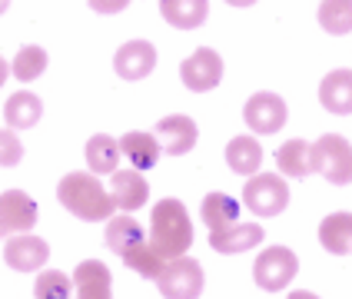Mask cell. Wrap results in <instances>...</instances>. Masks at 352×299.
I'll return each mask as SVG.
<instances>
[{"mask_svg":"<svg viewBox=\"0 0 352 299\" xmlns=\"http://www.w3.org/2000/svg\"><path fill=\"white\" fill-rule=\"evenodd\" d=\"M157 67V47L146 43V40H130L123 43L113 57V70H117L123 80H143L153 74Z\"/></svg>","mask_w":352,"mask_h":299,"instance_id":"7c38bea8","label":"cell"},{"mask_svg":"<svg viewBox=\"0 0 352 299\" xmlns=\"http://www.w3.org/2000/svg\"><path fill=\"white\" fill-rule=\"evenodd\" d=\"M40 117H43V103H40V97L27 93V90H17L3 103V120H7L10 130H30V126L40 123Z\"/></svg>","mask_w":352,"mask_h":299,"instance_id":"ffe728a7","label":"cell"},{"mask_svg":"<svg viewBox=\"0 0 352 299\" xmlns=\"http://www.w3.org/2000/svg\"><path fill=\"white\" fill-rule=\"evenodd\" d=\"M113 279L110 269L100 263V259H83L77 269H74V289L77 299H113Z\"/></svg>","mask_w":352,"mask_h":299,"instance_id":"4fadbf2b","label":"cell"},{"mask_svg":"<svg viewBox=\"0 0 352 299\" xmlns=\"http://www.w3.org/2000/svg\"><path fill=\"white\" fill-rule=\"evenodd\" d=\"M319 23L322 30H329L336 37L352 30V0H326L319 3Z\"/></svg>","mask_w":352,"mask_h":299,"instance_id":"484cf974","label":"cell"},{"mask_svg":"<svg viewBox=\"0 0 352 299\" xmlns=\"http://www.w3.org/2000/svg\"><path fill=\"white\" fill-rule=\"evenodd\" d=\"M179 77H183V83H186L193 93H206V90H213L216 83L223 80V60H219L216 50L199 47L190 60H183Z\"/></svg>","mask_w":352,"mask_h":299,"instance_id":"9c48e42d","label":"cell"},{"mask_svg":"<svg viewBox=\"0 0 352 299\" xmlns=\"http://www.w3.org/2000/svg\"><path fill=\"white\" fill-rule=\"evenodd\" d=\"M120 153L130 159V166L137 170V173H143V170H153L160 159V140L153 137V133H140V130H133V133H123V140H120Z\"/></svg>","mask_w":352,"mask_h":299,"instance_id":"2e32d148","label":"cell"},{"mask_svg":"<svg viewBox=\"0 0 352 299\" xmlns=\"http://www.w3.org/2000/svg\"><path fill=\"white\" fill-rule=\"evenodd\" d=\"M153 137L160 140V150H163V153H170V157H186V153L196 146V140H199V130H196V123L190 117L176 113V117L160 120L157 130H153Z\"/></svg>","mask_w":352,"mask_h":299,"instance_id":"30bf717a","label":"cell"},{"mask_svg":"<svg viewBox=\"0 0 352 299\" xmlns=\"http://www.w3.org/2000/svg\"><path fill=\"white\" fill-rule=\"evenodd\" d=\"M37 226V203L23 190H7L0 193V239L30 233Z\"/></svg>","mask_w":352,"mask_h":299,"instance_id":"ba28073f","label":"cell"},{"mask_svg":"<svg viewBox=\"0 0 352 299\" xmlns=\"http://www.w3.org/2000/svg\"><path fill=\"white\" fill-rule=\"evenodd\" d=\"M243 120H246V126L259 133V137H270L276 130H283V123L289 120V110H286V100L270 93V90H263V93H253V97L246 100V107H243Z\"/></svg>","mask_w":352,"mask_h":299,"instance_id":"52a82bcc","label":"cell"},{"mask_svg":"<svg viewBox=\"0 0 352 299\" xmlns=\"http://www.w3.org/2000/svg\"><path fill=\"white\" fill-rule=\"evenodd\" d=\"M123 263H126V266H133L140 276H146V279H157L160 269L166 266V259L153 250V243H150V239H146V243H140L130 256H123Z\"/></svg>","mask_w":352,"mask_h":299,"instance_id":"83f0119b","label":"cell"},{"mask_svg":"<svg viewBox=\"0 0 352 299\" xmlns=\"http://www.w3.org/2000/svg\"><path fill=\"white\" fill-rule=\"evenodd\" d=\"M296 273H299V259H296V253L286 250V246H270V250H263L259 259H256V266H253L256 286H263L266 293H276V289L289 286Z\"/></svg>","mask_w":352,"mask_h":299,"instance_id":"8992f818","label":"cell"},{"mask_svg":"<svg viewBox=\"0 0 352 299\" xmlns=\"http://www.w3.org/2000/svg\"><path fill=\"white\" fill-rule=\"evenodd\" d=\"M3 80H7V63H3V57H0V87H3Z\"/></svg>","mask_w":352,"mask_h":299,"instance_id":"1f68e13d","label":"cell"},{"mask_svg":"<svg viewBox=\"0 0 352 299\" xmlns=\"http://www.w3.org/2000/svg\"><path fill=\"white\" fill-rule=\"evenodd\" d=\"M286 299H319L316 293H309V289H296V293H289Z\"/></svg>","mask_w":352,"mask_h":299,"instance_id":"4dcf8cb0","label":"cell"},{"mask_svg":"<svg viewBox=\"0 0 352 299\" xmlns=\"http://www.w3.org/2000/svg\"><path fill=\"white\" fill-rule=\"evenodd\" d=\"M319 103L329 113H339V117L352 113V70H333V74H326L322 83H319Z\"/></svg>","mask_w":352,"mask_h":299,"instance_id":"5bb4252c","label":"cell"},{"mask_svg":"<svg viewBox=\"0 0 352 299\" xmlns=\"http://www.w3.org/2000/svg\"><path fill=\"white\" fill-rule=\"evenodd\" d=\"M43 70H47V50L37 47V43L20 47L17 60H14V77H17L20 83H30V80H37Z\"/></svg>","mask_w":352,"mask_h":299,"instance_id":"4316f807","label":"cell"},{"mask_svg":"<svg viewBox=\"0 0 352 299\" xmlns=\"http://www.w3.org/2000/svg\"><path fill=\"white\" fill-rule=\"evenodd\" d=\"M203 223L219 233V230H230L239 223V203L233 197H226V193H210V197L203 199Z\"/></svg>","mask_w":352,"mask_h":299,"instance_id":"d4e9b609","label":"cell"},{"mask_svg":"<svg viewBox=\"0 0 352 299\" xmlns=\"http://www.w3.org/2000/svg\"><path fill=\"white\" fill-rule=\"evenodd\" d=\"M160 14L166 17L170 27L196 30V27H203V20L210 17V3L206 0H160Z\"/></svg>","mask_w":352,"mask_h":299,"instance_id":"d6986e66","label":"cell"},{"mask_svg":"<svg viewBox=\"0 0 352 299\" xmlns=\"http://www.w3.org/2000/svg\"><path fill=\"white\" fill-rule=\"evenodd\" d=\"M117 163H120V140L107 137V133H97L90 137L87 143V166L94 177H113L117 173Z\"/></svg>","mask_w":352,"mask_h":299,"instance_id":"7402d4cb","label":"cell"},{"mask_svg":"<svg viewBox=\"0 0 352 299\" xmlns=\"http://www.w3.org/2000/svg\"><path fill=\"white\" fill-rule=\"evenodd\" d=\"M313 170L322 173L333 186H346L352 183V146L346 137L339 133H326L319 137L313 146Z\"/></svg>","mask_w":352,"mask_h":299,"instance_id":"277c9868","label":"cell"},{"mask_svg":"<svg viewBox=\"0 0 352 299\" xmlns=\"http://www.w3.org/2000/svg\"><path fill=\"white\" fill-rule=\"evenodd\" d=\"M140 243H146V233H143V226L130 213L110 217V223H107V246H110V253H117L123 259L130 256Z\"/></svg>","mask_w":352,"mask_h":299,"instance_id":"9a60e30c","label":"cell"},{"mask_svg":"<svg viewBox=\"0 0 352 299\" xmlns=\"http://www.w3.org/2000/svg\"><path fill=\"white\" fill-rule=\"evenodd\" d=\"M157 286L163 299H199L203 296V286H206V276H203V266L190 256L170 259L157 276Z\"/></svg>","mask_w":352,"mask_h":299,"instance_id":"3957f363","label":"cell"},{"mask_svg":"<svg viewBox=\"0 0 352 299\" xmlns=\"http://www.w3.org/2000/svg\"><path fill=\"white\" fill-rule=\"evenodd\" d=\"M34 296L37 299H70V279L67 273H40L37 276V286H34Z\"/></svg>","mask_w":352,"mask_h":299,"instance_id":"f1b7e54d","label":"cell"},{"mask_svg":"<svg viewBox=\"0 0 352 299\" xmlns=\"http://www.w3.org/2000/svg\"><path fill=\"white\" fill-rule=\"evenodd\" d=\"M276 163L283 170V177L302 179L313 173V146L306 140H289L276 150Z\"/></svg>","mask_w":352,"mask_h":299,"instance_id":"44dd1931","label":"cell"},{"mask_svg":"<svg viewBox=\"0 0 352 299\" xmlns=\"http://www.w3.org/2000/svg\"><path fill=\"white\" fill-rule=\"evenodd\" d=\"M243 203L263 219L279 217L289 206V186H286V179L279 173H256L243 186Z\"/></svg>","mask_w":352,"mask_h":299,"instance_id":"5b68a950","label":"cell"},{"mask_svg":"<svg viewBox=\"0 0 352 299\" xmlns=\"http://www.w3.org/2000/svg\"><path fill=\"white\" fill-rule=\"evenodd\" d=\"M50 256V246L40 236H30V233H20V236H10L7 246H3V259L10 269L17 273H37L40 266Z\"/></svg>","mask_w":352,"mask_h":299,"instance_id":"8fae6325","label":"cell"},{"mask_svg":"<svg viewBox=\"0 0 352 299\" xmlns=\"http://www.w3.org/2000/svg\"><path fill=\"white\" fill-rule=\"evenodd\" d=\"M150 243L160 256L166 259H179L190 246H193V223L190 213L179 199H160L153 206V223H150Z\"/></svg>","mask_w":352,"mask_h":299,"instance_id":"6da1fadb","label":"cell"},{"mask_svg":"<svg viewBox=\"0 0 352 299\" xmlns=\"http://www.w3.org/2000/svg\"><path fill=\"white\" fill-rule=\"evenodd\" d=\"M23 159V143L14 130H0V166H17Z\"/></svg>","mask_w":352,"mask_h":299,"instance_id":"f546056e","label":"cell"},{"mask_svg":"<svg viewBox=\"0 0 352 299\" xmlns=\"http://www.w3.org/2000/svg\"><path fill=\"white\" fill-rule=\"evenodd\" d=\"M263 243V226L259 223H236L230 230H219L210 236V246L216 253H246Z\"/></svg>","mask_w":352,"mask_h":299,"instance_id":"ac0fdd59","label":"cell"},{"mask_svg":"<svg viewBox=\"0 0 352 299\" xmlns=\"http://www.w3.org/2000/svg\"><path fill=\"white\" fill-rule=\"evenodd\" d=\"M319 243L336 253V256H346L352 250V213H333L319 223Z\"/></svg>","mask_w":352,"mask_h":299,"instance_id":"603a6c76","label":"cell"},{"mask_svg":"<svg viewBox=\"0 0 352 299\" xmlns=\"http://www.w3.org/2000/svg\"><path fill=\"white\" fill-rule=\"evenodd\" d=\"M113 203H117L123 213H133V210H140L143 203H146V197H150V186H146V179H143V173H137V170H117L113 173Z\"/></svg>","mask_w":352,"mask_h":299,"instance_id":"e0dca14e","label":"cell"},{"mask_svg":"<svg viewBox=\"0 0 352 299\" xmlns=\"http://www.w3.org/2000/svg\"><path fill=\"white\" fill-rule=\"evenodd\" d=\"M57 199L77 219H87V223L110 219L117 210L113 197L100 186V179L94 173H67L57 186Z\"/></svg>","mask_w":352,"mask_h":299,"instance_id":"7a4b0ae2","label":"cell"},{"mask_svg":"<svg viewBox=\"0 0 352 299\" xmlns=\"http://www.w3.org/2000/svg\"><path fill=\"white\" fill-rule=\"evenodd\" d=\"M226 163L233 173H243V177H253L263 163V146L256 137H233L230 146H226Z\"/></svg>","mask_w":352,"mask_h":299,"instance_id":"cb8c5ba5","label":"cell"}]
</instances>
